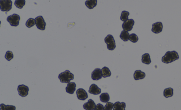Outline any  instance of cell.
<instances>
[{"mask_svg": "<svg viewBox=\"0 0 181 110\" xmlns=\"http://www.w3.org/2000/svg\"><path fill=\"white\" fill-rule=\"evenodd\" d=\"M94 110H104V107L102 105H101L100 103H98L96 106V107Z\"/></svg>", "mask_w": 181, "mask_h": 110, "instance_id": "cell-30", "label": "cell"}, {"mask_svg": "<svg viewBox=\"0 0 181 110\" xmlns=\"http://www.w3.org/2000/svg\"><path fill=\"white\" fill-rule=\"evenodd\" d=\"M76 83L75 82H70L67 83L66 87V92L70 94H73L76 89Z\"/></svg>", "mask_w": 181, "mask_h": 110, "instance_id": "cell-14", "label": "cell"}, {"mask_svg": "<svg viewBox=\"0 0 181 110\" xmlns=\"http://www.w3.org/2000/svg\"><path fill=\"white\" fill-rule=\"evenodd\" d=\"M18 92L19 95L22 97L27 96L28 94L29 87L24 85H20L18 86Z\"/></svg>", "mask_w": 181, "mask_h": 110, "instance_id": "cell-7", "label": "cell"}, {"mask_svg": "<svg viewBox=\"0 0 181 110\" xmlns=\"http://www.w3.org/2000/svg\"><path fill=\"white\" fill-rule=\"evenodd\" d=\"M114 107V104L112 102H107L104 107V110H112Z\"/></svg>", "mask_w": 181, "mask_h": 110, "instance_id": "cell-29", "label": "cell"}, {"mask_svg": "<svg viewBox=\"0 0 181 110\" xmlns=\"http://www.w3.org/2000/svg\"><path fill=\"white\" fill-rule=\"evenodd\" d=\"M146 77V73L140 70H137L135 71L134 74V78L135 80H139L144 79Z\"/></svg>", "mask_w": 181, "mask_h": 110, "instance_id": "cell-15", "label": "cell"}, {"mask_svg": "<svg viewBox=\"0 0 181 110\" xmlns=\"http://www.w3.org/2000/svg\"><path fill=\"white\" fill-rule=\"evenodd\" d=\"M126 103L125 102H116L114 103V107L113 110H125Z\"/></svg>", "mask_w": 181, "mask_h": 110, "instance_id": "cell-16", "label": "cell"}, {"mask_svg": "<svg viewBox=\"0 0 181 110\" xmlns=\"http://www.w3.org/2000/svg\"><path fill=\"white\" fill-rule=\"evenodd\" d=\"M142 61L143 64L149 65L151 63L150 58V55L148 53H145L142 56Z\"/></svg>", "mask_w": 181, "mask_h": 110, "instance_id": "cell-21", "label": "cell"}, {"mask_svg": "<svg viewBox=\"0 0 181 110\" xmlns=\"http://www.w3.org/2000/svg\"><path fill=\"white\" fill-rule=\"evenodd\" d=\"M35 22L37 28L40 30H45L46 27V23L42 16H38L36 17Z\"/></svg>", "mask_w": 181, "mask_h": 110, "instance_id": "cell-6", "label": "cell"}, {"mask_svg": "<svg viewBox=\"0 0 181 110\" xmlns=\"http://www.w3.org/2000/svg\"><path fill=\"white\" fill-rule=\"evenodd\" d=\"M0 110H16V107L13 105H5L2 103L0 105Z\"/></svg>", "mask_w": 181, "mask_h": 110, "instance_id": "cell-23", "label": "cell"}, {"mask_svg": "<svg viewBox=\"0 0 181 110\" xmlns=\"http://www.w3.org/2000/svg\"><path fill=\"white\" fill-rule=\"evenodd\" d=\"M100 99L102 102L107 103L109 102L110 100V96L108 93H104L100 95Z\"/></svg>", "mask_w": 181, "mask_h": 110, "instance_id": "cell-19", "label": "cell"}, {"mask_svg": "<svg viewBox=\"0 0 181 110\" xmlns=\"http://www.w3.org/2000/svg\"><path fill=\"white\" fill-rule=\"evenodd\" d=\"M5 59L7 60V61H10L12 60L13 57H14V55H13V53L10 51H7L5 54Z\"/></svg>", "mask_w": 181, "mask_h": 110, "instance_id": "cell-27", "label": "cell"}, {"mask_svg": "<svg viewBox=\"0 0 181 110\" xmlns=\"http://www.w3.org/2000/svg\"><path fill=\"white\" fill-rule=\"evenodd\" d=\"M105 42L107 45V48L110 51H113L115 47V42L113 36L112 35H108L104 39Z\"/></svg>", "mask_w": 181, "mask_h": 110, "instance_id": "cell-3", "label": "cell"}, {"mask_svg": "<svg viewBox=\"0 0 181 110\" xmlns=\"http://www.w3.org/2000/svg\"><path fill=\"white\" fill-rule=\"evenodd\" d=\"M130 15V13L127 11H123L121 13L120 19L122 21L125 22L129 19V16Z\"/></svg>", "mask_w": 181, "mask_h": 110, "instance_id": "cell-24", "label": "cell"}, {"mask_svg": "<svg viewBox=\"0 0 181 110\" xmlns=\"http://www.w3.org/2000/svg\"><path fill=\"white\" fill-rule=\"evenodd\" d=\"M135 24V22L134 20L132 19H128L127 20L123 22V23L122 24V29H123L124 31L129 32L132 31L133 26Z\"/></svg>", "mask_w": 181, "mask_h": 110, "instance_id": "cell-8", "label": "cell"}, {"mask_svg": "<svg viewBox=\"0 0 181 110\" xmlns=\"http://www.w3.org/2000/svg\"><path fill=\"white\" fill-rule=\"evenodd\" d=\"M96 104L95 102L90 99L88 101L83 105V109L85 110H94L96 107Z\"/></svg>", "mask_w": 181, "mask_h": 110, "instance_id": "cell-12", "label": "cell"}, {"mask_svg": "<svg viewBox=\"0 0 181 110\" xmlns=\"http://www.w3.org/2000/svg\"><path fill=\"white\" fill-rule=\"evenodd\" d=\"M179 58V55L177 52L175 51H167L162 57V62L165 64H169L178 60Z\"/></svg>", "mask_w": 181, "mask_h": 110, "instance_id": "cell-1", "label": "cell"}, {"mask_svg": "<svg viewBox=\"0 0 181 110\" xmlns=\"http://www.w3.org/2000/svg\"><path fill=\"white\" fill-rule=\"evenodd\" d=\"M173 95V89L172 87L165 89L164 91V96L165 98L172 97Z\"/></svg>", "mask_w": 181, "mask_h": 110, "instance_id": "cell-22", "label": "cell"}, {"mask_svg": "<svg viewBox=\"0 0 181 110\" xmlns=\"http://www.w3.org/2000/svg\"><path fill=\"white\" fill-rule=\"evenodd\" d=\"M129 40L132 43H136L138 41L139 38L135 33H132L131 35H130Z\"/></svg>", "mask_w": 181, "mask_h": 110, "instance_id": "cell-28", "label": "cell"}, {"mask_svg": "<svg viewBox=\"0 0 181 110\" xmlns=\"http://www.w3.org/2000/svg\"><path fill=\"white\" fill-rule=\"evenodd\" d=\"M101 70H102V77L104 78H106V77H110L112 74L110 69L108 67H106V66L103 67L102 69H101Z\"/></svg>", "mask_w": 181, "mask_h": 110, "instance_id": "cell-18", "label": "cell"}, {"mask_svg": "<svg viewBox=\"0 0 181 110\" xmlns=\"http://www.w3.org/2000/svg\"><path fill=\"white\" fill-rule=\"evenodd\" d=\"M163 29V23L160 22H158L152 25V31L155 33H159L162 32Z\"/></svg>", "mask_w": 181, "mask_h": 110, "instance_id": "cell-9", "label": "cell"}, {"mask_svg": "<svg viewBox=\"0 0 181 110\" xmlns=\"http://www.w3.org/2000/svg\"><path fill=\"white\" fill-rule=\"evenodd\" d=\"M98 3V1L96 0H89V1H86L85 2V4L86 6L89 9H92L95 7L96 6Z\"/></svg>", "mask_w": 181, "mask_h": 110, "instance_id": "cell-17", "label": "cell"}, {"mask_svg": "<svg viewBox=\"0 0 181 110\" xmlns=\"http://www.w3.org/2000/svg\"><path fill=\"white\" fill-rule=\"evenodd\" d=\"M35 25H36L35 19L33 18H29L26 23V25L28 28H31Z\"/></svg>", "mask_w": 181, "mask_h": 110, "instance_id": "cell-26", "label": "cell"}, {"mask_svg": "<svg viewBox=\"0 0 181 110\" xmlns=\"http://www.w3.org/2000/svg\"><path fill=\"white\" fill-rule=\"evenodd\" d=\"M26 1L24 0H16L14 2L15 5L18 9H22L25 5Z\"/></svg>", "mask_w": 181, "mask_h": 110, "instance_id": "cell-25", "label": "cell"}, {"mask_svg": "<svg viewBox=\"0 0 181 110\" xmlns=\"http://www.w3.org/2000/svg\"><path fill=\"white\" fill-rule=\"evenodd\" d=\"M77 96L78 99L81 100H85L88 98V94L83 89H79L77 91Z\"/></svg>", "mask_w": 181, "mask_h": 110, "instance_id": "cell-10", "label": "cell"}, {"mask_svg": "<svg viewBox=\"0 0 181 110\" xmlns=\"http://www.w3.org/2000/svg\"><path fill=\"white\" fill-rule=\"evenodd\" d=\"M12 8V1L10 0L0 1V9L2 12H7Z\"/></svg>", "mask_w": 181, "mask_h": 110, "instance_id": "cell-4", "label": "cell"}, {"mask_svg": "<svg viewBox=\"0 0 181 110\" xmlns=\"http://www.w3.org/2000/svg\"><path fill=\"white\" fill-rule=\"evenodd\" d=\"M74 74L71 73L68 70H66L58 75V79L62 83H68L71 80L74 79Z\"/></svg>", "mask_w": 181, "mask_h": 110, "instance_id": "cell-2", "label": "cell"}, {"mask_svg": "<svg viewBox=\"0 0 181 110\" xmlns=\"http://www.w3.org/2000/svg\"><path fill=\"white\" fill-rule=\"evenodd\" d=\"M92 79L95 81H98L100 79H101L102 77V70L101 69L99 68L95 69L92 73Z\"/></svg>", "mask_w": 181, "mask_h": 110, "instance_id": "cell-11", "label": "cell"}, {"mask_svg": "<svg viewBox=\"0 0 181 110\" xmlns=\"http://www.w3.org/2000/svg\"><path fill=\"white\" fill-rule=\"evenodd\" d=\"M88 92L91 94L98 95L101 93V90L96 84H92L89 87Z\"/></svg>", "mask_w": 181, "mask_h": 110, "instance_id": "cell-13", "label": "cell"}, {"mask_svg": "<svg viewBox=\"0 0 181 110\" xmlns=\"http://www.w3.org/2000/svg\"><path fill=\"white\" fill-rule=\"evenodd\" d=\"M20 16L17 14H13L12 15L7 16V21L10 23L12 26L17 27L19 24Z\"/></svg>", "mask_w": 181, "mask_h": 110, "instance_id": "cell-5", "label": "cell"}, {"mask_svg": "<svg viewBox=\"0 0 181 110\" xmlns=\"http://www.w3.org/2000/svg\"><path fill=\"white\" fill-rule=\"evenodd\" d=\"M119 36H120V38L124 42H127L129 40L130 34L128 32L123 30L121 32Z\"/></svg>", "mask_w": 181, "mask_h": 110, "instance_id": "cell-20", "label": "cell"}]
</instances>
